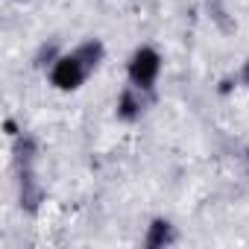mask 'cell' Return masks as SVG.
Here are the masks:
<instances>
[{
    "mask_svg": "<svg viewBox=\"0 0 249 249\" xmlns=\"http://www.w3.org/2000/svg\"><path fill=\"white\" fill-rule=\"evenodd\" d=\"M240 79H243V82H246V85H249V59H246V62H243V71H240Z\"/></svg>",
    "mask_w": 249,
    "mask_h": 249,
    "instance_id": "52a82bcc",
    "label": "cell"
},
{
    "mask_svg": "<svg viewBox=\"0 0 249 249\" xmlns=\"http://www.w3.org/2000/svg\"><path fill=\"white\" fill-rule=\"evenodd\" d=\"M173 240H176V229H173L170 220L156 217V220L147 226V237H144V243H147L150 249H164V246H170Z\"/></svg>",
    "mask_w": 249,
    "mask_h": 249,
    "instance_id": "3957f363",
    "label": "cell"
},
{
    "mask_svg": "<svg viewBox=\"0 0 249 249\" xmlns=\"http://www.w3.org/2000/svg\"><path fill=\"white\" fill-rule=\"evenodd\" d=\"M159 73H161V56L156 47H138L132 56H129V65H126V76H129V85L138 88V91H153V85L159 82Z\"/></svg>",
    "mask_w": 249,
    "mask_h": 249,
    "instance_id": "6da1fadb",
    "label": "cell"
},
{
    "mask_svg": "<svg viewBox=\"0 0 249 249\" xmlns=\"http://www.w3.org/2000/svg\"><path fill=\"white\" fill-rule=\"evenodd\" d=\"M88 65L71 50V53H62L53 65H50V82L59 88V91H76L85 79H88Z\"/></svg>",
    "mask_w": 249,
    "mask_h": 249,
    "instance_id": "7a4b0ae2",
    "label": "cell"
},
{
    "mask_svg": "<svg viewBox=\"0 0 249 249\" xmlns=\"http://www.w3.org/2000/svg\"><path fill=\"white\" fill-rule=\"evenodd\" d=\"M141 111H144L141 91L129 85L126 91L117 97V117H120V120H126V123H132V120H138V117H141Z\"/></svg>",
    "mask_w": 249,
    "mask_h": 249,
    "instance_id": "277c9868",
    "label": "cell"
},
{
    "mask_svg": "<svg viewBox=\"0 0 249 249\" xmlns=\"http://www.w3.org/2000/svg\"><path fill=\"white\" fill-rule=\"evenodd\" d=\"M6 132H9L12 138H15V135H21V132H18V126H15V120H6Z\"/></svg>",
    "mask_w": 249,
    "mask_h": 249,
    "instance_id": "8992f818",
    "label": "cell"
},
{
    "mask_svg": "<svg viewBox=\"0 0 249 249\" xmlns=\"http://www.w3.org/2000/svg\"><path fill=\"white\" fill-rule=\"evenodd\" d=\"M73 53L88 65V71H94V68H100V62H103V56H106V47H103L100 38H88V41H82L79 47H73Z\"/></svg>",
    "mask_w": 249,
    "mask_h": 249,
    "instance_id": "5b68a950",
    "label": "cell"
}]
</instances>
